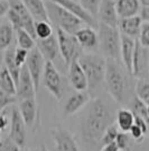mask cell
Wrapping results in <instances>:
<instances>
[{
  "instance_id": "1",
  "label": "cell",
  "mask_w": 149,
  "mask_h": 151,
  "mask_svg": "<svg viewBox=\"0 0 149 151\" xmlns=\"http://www.w3.org/2000/svg\"><path fill=\"white\" fill-rule=\"evenodd\" d=\"M117 113L111 101L104 97H96L89 101L81 121V135L89 147H96L109 126L113 125Z\"/></svg>"
},
{
  "instance_id": "2",
  "label": "cell",
  "mask_w": 149,
  "mask_h": 151,
  "mask_svg": "<svg viewBox=\"0 0 149 151\" xmlns=\"http://www.w3.org/2000/svg\"><path fill=\"white\" fill-rule=\"evenodd\" d=\"M126 68H122L119 60L106 59V88L109 95L113 101L121 104L123 103L124 97L127 95L128 89V78ZM130 76V75H129Z\"/></svg>"
},
{
  "instance_id": "3",
  "label": "cell",
  "mask_w": 149,
  "mask_h": 151,
  "mask_svg": "<svg viewBox=\"0 0 149 151\" xmlns=\"http://www.w3.org/2000/svg\"><path fill=\"white\" fill-rule=\"evenodd\" d=\"M77 61L87 76V89L95 90L99 88L106 78V59L99 54H84Z\"/></svg>"
},
{
  "instance_id": "4",
  "label": "cell",
  "mask_w": 149,
  "mask_h": 151,
  "mask_svg": "<svg viewBox=\"0 0 149 151\" xmlns=\"http://www.w3.org/2000/svg\"><path fill=\"white\" fill-rule=\"evenodd\" d=\"M45 1V8L48 17V22L56 26V28L62 29L63 32L74 35L79 29L83 26V22H81L77 17L64 9L63 7L52 1Z\"/></svg>"
},
{
  "instance_id": "5",
  "label": "cell",
  "mask_w": 149,
  "mask_h": 151,
  "mask_svg": "<svg viewBox=\"0 0 149 151\" xmlns=\"http://www.w3.org/2000/svg\"><path fill=\"white\" fill-rule=\"evenodd\" d=\"M99 49L106 59H120L121 51V34L118 28L110 27L104 24L99 23Z\"/></svg>"
},
{
  "instance_id": "6",
  "label": "cell",
  "mask_w": 149,
  "mask_h": 151,
  "mask_svg": "<svg viewBox=\"0 0 149 151\" xmlns=\"http://www.w3.org/2000/svg\"><path fill=\"white\" fill-rule=\"evenodd\" d=\"M56 37L58 41L60 53L66 65H70L71 62L74 60H79V58L82 55V47L74 35L67 34L62 29L57 28Z\"/></svg>"
},
{
  "instance_id": "7",
  "label": "cell",
  "mask_w": 149,
  "mask_h": 151,
  "mask_svg": "<svg viewBox=\"0 0 149 151\" xmlns=\"http://www.w3.org/2000/svg\"><path fill=\"white\" fill-rule=\"evenodd\" d=\"M42 79L46 89L57 101H61L63 97V80L53 62L46 61Z\"/></svg>"
},
{
  "instance_id": "8",
  "label": "cell",
  "mask_w": 149,
  "mask_h": 151,
  "mask_svg": "<svg viewBox=\"0 0 149 151\" xmlns=\"http://www.w3.org/2000/svg\"><path fill=\"white\" fill-rule=\"evenodd\" d=\"M45 63H46L45 59L40 54V52L38 51L36 46L28 52V57H27L25 65L27 67L28 71H29V75H31V79H33L36 93L38 91L39 85H40V81H42Z\"/></svg>"
},
{
  "instance_id": "9",
  "label": "cell",
  "mask_w": 149,
  "mask_h": 151,
  "mask_svg": "<svg viewBox=\"0 0 149 151\" xmlns=\"http://www.w3.org/2000/svg\"><path fill=\"white\" fill-rule=\"evenodd\" d=\"M46 1H52V2H55L57 5H60L64 9L70 12L72 15H74L75 17H77L81 22H83V24L87 25L89 27L96 28L99 26L98 20L94 19L87 13V10L77 2V0H46Z\"/></svg>"
},
{
  "instance_id": "10",
  "label": "cell",
  "mask_w": 149,
  "mask_h": 151,
  "mask_svg": "<svg viewBox=\"0 0 149 151\" xmlns=\"http://www.w3.org/2000/svg\"><path fill=\"white\" fill-rule=\"evenodd\" d=\"M26 127L27 126L19 113L18 107H13L11 108V117H10L9 138L11 139L19 148H23L26 143Z\"/></svg>"
},
{
  "instance_id": "11",
  "label": "cell",
  "mask_w": 149,
  "mask_h": 151,
  "mask_svg": "<svg viewBox=\"0 0 149 151\" xmlns=\"http://www.w3.org/2000/svg\"><path fill=\"white\" fill-rule=\"evenodd\" d=\"M16 98L19 101L29 98H36V89L26 65H23L20 70L18 82L16 86Z\"/></svg>"
},
{
  "instance_id": "12",
  "label": "cell",
  "mask_w": 149,
  "mask_h": 151,
  "mask_svg": "<svg viewBox=\"0 0 149 151\" xmlns=\"http://www.w3.org/2000/svg\"><path fill=\"white\" fill-rule=\"evenodd\" d=\"M50 135L54 140L57 151H80L73 135L62 126H57L50 131Z\"/></svg>"
},
{
  "instance_id": "13",
  "label": "cell",
  "mask_w": 149,
  "mask_h": 151,
  "mask_svg": "<svg viewBox=\"0 0 149 151\" xmlns=\"http://www.w3.org/2000/svg\"><path fill=\"white\" fill-rule=\"evenodd\" d=\"M98 20L101 24H104L110 27L118 28L119 17L116 10V1L114 0H102L98 12Z\"/></svg>"
},
{
  "instance_id": "14",
  "label": "cell",
  "mask_w": 149,
  "mask_h": 151,
  "mask_svg": "<svg viewBox=\"0 0 149 151\" xmlns=\"http://www.w3.org/2000/svg\"><path fill=\"white\" fill-rule=\"evenodd\" d=\"M10 9L15 10L18 14L20 22H21V27L25 29L27 33H29L36 40V34H35V20L31 14L27 10V8L24 6L21 0H9Z\"/></svg>"
},
{
  "instance_id": "15",
  "label": "cell",
  "mask_w": 149,
  "mask_h": 151,
  "mask_svg": "<svg viewBox=\"0 0 149 151\" xmlns=\"http://www.w3.org/2000/svg\"><path fill=\"white\" fill-rule=\"evenodd\" d=\"M36 47L43 55L45 61L54 63L56 58L60 55L58 41L55 35H52L50 37L45 40H36Z\"/></svg>"
},
{
  "instance_id": "16",
  "label": "cell",
  "mask_w": 149,
  "mask_h": 151,
  "mask_svg": "<svg viewBox=\"0 0 149 151\" xmlns=\"http://www.w3.org/2000/svg\"><path fill=\"white\" fill-rule=\"evenodd\" d=\"M90 99V95L89 93L85 91H76L75 94L71 95L70 98H68L64 108H63V112L66 116H71V115H74L75 113L80 112L83 107H85L89 104Z\"/></svg>"
},
{
  "instance_id": "17",
  "label": "cell",
  "mask_w": 149,
  "mask_h": 151,
  "mask_svg": "<svg viewBox=\"0 0 149 151\" xmlns=\"http://www.w3.org/2000/svg\"><path fill=\"white\" fill-rule=\"evenodd\" d=\"M68 67H70L68 78L72 87L76 91H85L87 89V79L79 61L77 60L72 61Z\"/></svg>"
},
{
  "instance_id": "18",
  "label": "cell",
  "mask_w": 149,
  "mask_h": 151,
  "mask_svg": "<svg viewBox=\"0 0 149 151\" xmlns=\"http://www.w3.org/2000/svg\"><path fill=\"white\" fill-rule=\"evenodd\" d=\"M18 111L23 120L25 122L26 126L31 127L35 124V122L38 117V108L36 98H29L19 101Z\"/></svg>"
},
{
  "instance_id": "19",
  "label": "cell",
  "mask_w": 149,
  "mask_h": 151,
  "mask_svg": "<svg viewBox=\"0 0 149 151\" xmlns=\"http://www.w3.org/2000/svg\"><path fill=\"white\" fill-rule=\"evenodd\" d=\"M75 38L77 40L80 46L85 50H94L99 47V38L98 34L92 27H82L81 29L74 34Z\"/></svg>"
},
{
  "instance_id": "20",
  "label": "cell",
  "mask_w": 149,
  "mask_h": 151,
  "mask_svg": "<svg viewBox=\"0 0 149 151\" xmlns=\"http://www.w3.org/2000/svg\"><path fill=\"white\" fill-rule=\"evenodd\" d=\"M141 26H143L141 18L139 16H133V17H130V18L120 19L119 20L118 29L120 33H122L121 35L137 40V37H139Z\"/></svg>"
},
{
  "instance_id": "21",
  "label": "cell",
  "mask_w": 149,
  "mask_h": 151,
  "mask_svg": "<svg viewBox=\"0 0 149 151\" xmlns=\"http://www.w3.org/2000/svg\"><path fill=\"white\" fill-rule=\"evenodd\" d=\"M135 46H136V40L121 35V51H120V58L122 59L123 67L127 72L132 76V61H133V53H135Z\"/></svg>"
},
{
  "instance_id": "22",
  "label": "cell",
  "mask_w": 149,
  "mask_h": 151,
  "mask_svg": "<svg viewBox=\"0 0 149 151\" xmlns=\"http://www.w3.org/2000/svg\"><path fill=\"white\" fill-rule=\"evenodd\" d=\"M147 51L141 46L138 38L136 40L135 53H133V61H132V76L136 78H141L145 70L147 69V61H148Z\"/></svg>"
},
{
  "instance_id": "23",
  "label": "cell",
  "mask_w": 149,
  "mask_h": 151,
  "mask_svg": "<svg viewBox=\"0 0 149 151\" xmlns=\"http://www.w3.org/2000/svg\"><path fill=\"white\" fill-rule=\"evenodd\" d=\"M114 1H116V10L119 19L138 16V13L140 12L141 8L139 0H114Z\"/></svg>"
},
{
  "instance_id": "24",
  "label": "cell",
  "mask_w": 149,
  "mask_h": 151,
  "mask_svg": "<svg viewBox=\"0 0 149 151\" xmlns=\"http://www.w3.org/2000/svg\"><path fill=\"white\" fill-rule=\"evenodd\" d=\"M21 2L36 20L48 22L44 0H21Z\"/></svg>"
},
{
  "instance_id": "25",
  "label": "cell",
  "mask_w": 149,
  "mask_h": 151,
  "mask_svg": "<svg viewBox=\"0 0 149 151\" xmlns=\"http://www.w3.org/2000/svg\"><path fill=\"white\" fill-rule=\"evenodd\" d=\"M4 63H5L6 69L9 71V73L13 77L16 86H17L21 68H19L18 65L16 64V62H15V47H9V49H7L5 51V53H4Z\"/></svg>"
},
{
  "instance_id": "26",
  "label": "cell",
  "mask_w": 149,
  "mask_h": 151,
  "mask_svg": "<svg viewBox=\"0 0 149 151\" xmlns=\"http://www.w3.org/2000/svg\"><path fill=\"white\" fill-rule=\"evenodd\" d=\"M116 121L118 123V127L122 132H129L131 126L135 124V114L130 109L121 108L117 112Z\"/></svg>"
},
{
  "instance_id": "27",
  "label": "cell",
  "mask_w": 149,
  "mask_h": 151,
  "mask_svg": "<svg viewBox=\"0 0 149 151\" xmlns=\"http://www.w3.org/2000/svg\"><path fill=\"white\" fill-rule=\"evenodd\" d=\"M0 89L6 94L16 97V83L5 65H2L0 70Z\"/></svg>"
},
{
  "instance_id": "28",
  "label": "cell",
  "mask_w": 149,
  "mask_h": 151,
  "mask_svg": "<svg viewBox=\"0 0 149 151\" xmlns=\"http://www.w3.org/2000/svg\"><path fill=\"white\" fill-rule=\"evenodd\" d=\"M13 29L10 23H4L0 25V52L10 47L13 41Z\"/></svg>"
},
{
  "instance_id": "29",
  "label": "cell",
  "mask_w": 149,
  "mask_h": 151,
  "mask_svg": "<svg viewBox=\"0 0 149 151\" xmlns=\"http://www.w3.org/2000/svg\"><path fill=\"white\" fill-rule=\"evenodd\" d=\"M16 37H17L18 47H20V49L31 51L36 46V40L29 33H27L25 29H17Z\"/></svg>"
},
{
  "instance_id": "30",
  "label": "cell",
  "mask_w": 149,
  "mask_h": 151,
  "mask_svg": "<svg viewBox=\"0 0 149 151\" xmlns=\"http://www.w3.org/2000/svg\"><path fill=\"white\" fill-rule=\"evenodd\" d=\"M35 34L36 40H45L53 35V28L50 22H42L36 20L35 22Z\"/></svg>"
},
{
  "instance_id": "31",
  "label": "cell",
  "mask_w": 149,
  "mask_h": 151,
  "mask_svg": "<svg viewBox=\"0 0 149 151\" xmlns=\"http://www.w3.org/2000/svg\"><path fill=\"white\" fill-rule=\"evenodd\" d=\"M131 107H132V113L137 115V116H139V117H141L149 126V116H148V113H147V105L143 103V101H140L138 97H135L133 99H132V104H131Z\"/></svg>"
},
{
  "instance_id": "32",
  "label": "cell",
  "mask_w": 149,
  "mask_h": 151,
  "mask_svg": "<svg viewBox=\"0 0 149 151\" xmlns=\"http://www.w3.org/2000/svg\"><path fill=\"white\" fill-rule=\"evenodd\" d=\"M114 145H117L119 151H131L133 140L128 132H119Z\"/></svg>"
},
{
  "instance_id": "33",
  "label": "cell",
  "mask_w": 149,
  "mask_h": 151,
  "mask_svg": "<svg viewBox=\"0 0 149 151\" xmlns=\"http://www.w3.org/2000/svg\"><path fill=\"white\" fill-rule=\"evenodd\" d=\"M119 134V130L118 127L116 125H111L109 126L108 129L106 130V132L103 134V137L101 139V143L100 145L103 148V147H106V145H113L117 140V137Z\"/></svg>"
},
{
  "instance_id": "34",
  "label": "cell",
  "mask_w": 149,
  "mask_h": 151,
  "mask_svg": "<svg viewBox=\"0 0 149 151\" xmlns=\"http://www.w3.org/2000/svg\"><path fill=\"white\" fill-rule=\"evenodd\" d=\"M136 93L137 97L140 101L145 103L146 105H149V81H146L143 79L139 80L137 82Z\"/></svg>"
},
{
  "instance_id": "35",
  "label": "cell",
  "mask_w": 149,
  "mask_h": 151,
  "mask_svg": "<svg viewBox=\"0 0 149 151\" xmlns=\"http://www.w3.org/2000/svg\"><path fill=\"white\" fill-rule=\"evenodd\" d=\"M101 1L102 0H77V2L96 20H98V12Z\"/></svg>"
},
{
  "instance_id": "36",
  "label": "cell",
  "mask_w": 149,
  "mask_h": 151,
  "mask_svg": "<svg viewBox=\"0 0 149 151\" xmlns=\"http://www.w3.org/2000/svg\"><path fill=\"white\" fill-rule=\"evenodd\" d=\"M139 43L141 44L143 47L145 49H149V23H145L141 26L140 29V34L138 37Z\"/></svg>"
},
{
  "instance_id": "37",
  "label": "cell",
  "mask_w": 149,
  "mask_h": 151,
  "mask_svg": "<svg viewBox=\"0 0 149 151\" xmlns=\"http://www.w3.org/2000/svg\"><path fill=\"white\" fill-rule=\"evenodd\" d=\"M16 101H17V98L15 96H10L0 89V112L5 109L7 106L15 104Z\"/></svg>"
},
{
  "instance_id": "38",
  "label": "cell",
  "mask_w": 149,
  "mask_h": 151,
  "mask_svg": "<svg viewBox=\"0 0 149 151\" xmlns=\"http://www.w3.org/2000/svg\"><path fill=\"white\" fill-rule=\"evenodd\" d=\"M28 52L29 51H26L24 49H20V47L15 49V62H16V64L18 65L19 68L25 65L27 57H28Z\"/></svg>"
},
{
  "instance_id": "39",
  "label": "cell",
  "mask_w": 149,
  "mask_h": 151,
  "mask_svg": "<svg viewBox=\"0 0 149 151\" xmlns=\"http://www.w3.org/2000/svg\"><path fill=\"white\" fill-rule=\"evenodd\" d=\"M0 151H20V148L9 137L0 141Z\"/></svg>"
},
{
  "instance_id": "40",
  "label": "cell",
  "mask_w": 149,
  "mask_h": 151,
  "mask_svg": "<svg viewBox=\"0 0 149 151\" xmlns=\"http://www.w3.org/2000/svg\"><path fill=\"white\" fill-rule=\"evenodd\" d=\"M129 134H130V137L132 138V140L135 141V142H143V139H145V133L139 127V126H137L136 124H133V125L131 126L130 131H129Z\"/></svg>"
},
{
  "instance_id": "41",
  "label": "cell",
  "mask_w": 149,
  "mask_h": 151,
  "mask_svg": "<svg viewBox=\"0 0 149 151\" xmlns=\"http://www.w3.org/2000/svg\"><path fill=\"white\" fill-rule=\"evenodd\" d=\"M9 9H10L9 1L8 0H0V18L7 15Z\"/></svg>"
},
{
  "instance_id": "42",
  "label": "cell",
  "mask_w": 149,
  "mask_h": 151,
  "mask_svg": "<svg viewBox=\"0 0 149 151\" xmlns=\"http://www.w3.org/2000/svg\"><path fill=\"white\" fill-rule=\"evenodd\" d=\"M139 13H140L139 17L141 18V20L149 23V7H141Z\"/></svg>"
},
{
  "instance_id": "43",
  "label": "cell",
  "mask_w": 149,
  "mask_h": 151,
  "mask_svg": "<svg viewBox=\"0 0 149 151\" xmlns=\"http://www.w3.org/2000/svg\"><path fill=\"white\" fill-rule=\"evenodd\" d=\"M8 125V119L5 114H0V131H4Z\"/></svg>"
},
{
  "instance_id": "44",
  "label": "cell",
  "mask_w": 149,
  "mask_h": 151,
  "mask_svg": "<svg viewBox=\"0 0 149 151\" xmlns=\"http://www.w3.org/2000/svg\"><path fill=\"white\" fill-rule=\"evenodd\" d=\"M101 151H119L118 148H117V145H106V147H103Z\"/></svg>"
},
{
  "instance_id": "45",
  "label": "cell",
  "mask_w": 149,
  "mask_h": 151,
  "mask_svg": "<svg viewBox=\"0 0 149 151\" xmlns=\"http://www.w3.org/2000/svg\"><path fill=\"white\" fill-rule=\"evenodd\" d=\"M139 4L141 7H149V0H139Z\"/></svg>"
},
{
  "instance_id": "46",
  "label": "cell",
  "mask_w": 149,
  "mask_h": 151,
  "mask_svg": "<svg viewBox=\"0 0 149 151\" xmlns=\"http://www.w3.org/2000/svg\"><path fill=\"white\" fill-rule=\"evenodd\" d=\"M2 62H4V54L0 52V70L2 68Z\"/></svg>"
},
{
  "instance_id": "47",
  "label": "cell",
  "mask_w": 149,
  "mask_h": 151,
  "mask_svg": "<svg viewBox=\"0 0 149 151\" xmlns=\"http://www.w3.org/2000/svg\"><path fill=\"white\" fill-rule=\"evenodd\" d=\"M40 151H47V149H46V147H45V145H42V149H40Z\"/></svg>"
},
{
  "instance_id": "48",
  "label": "cell",
  "mask_w": 149,
  "mask_h": 151,
  "mask_svg": "<svg viewBox=\"0 0 149 151\" xmlns=\"http://www.w3.org/2000/svg\"><path fill=\"white\" fill-rule=\"evenodd\" d=\"M147 113H148V116H149V105H147Z\"/></svg>"
},
{
  "instance_id": "49",
  "label": "cell",
  "mask_w": 149,
  "mask_h": 151,
  "mask_svg": "<svg viewBox=\"0 0 149 151\" xmlns=\"http://www.w3.org/2000/svg\"><path fill=\"white\" fill-rule=\"evenodd\" d=\"M8 1H9V0H8Z\"/></svg>"
},
{
  "instance_id": "50",
  "label": "cell",
  "mask_w": 149,
  "mask_h": 151,
  "mask_svg": "<svg viewBox=\"0 0 149 151\" xmlns=\"http://www.w3.org/2000/svg\"><path fill=\"white\" fill-rule=\"evenodd\" d=\"M20 151H21V150H20Z\"/></svg>"
}]
</instances>
